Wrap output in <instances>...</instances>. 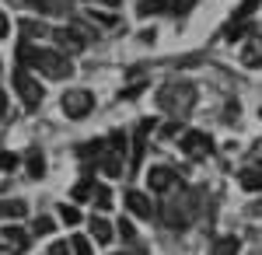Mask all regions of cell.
Instances as JSON below:
<instances>
[{
    "mask_svg": "<svg viewBox=\"0 0 262 255\" xmlns=\"http://www.w3.org/2000/svg\"><path fill=\"white\" fill-rule=\"evenodd\" d=\"M182 151L189 157H203L213 151V140H210V133H200V130H189L185 137H182Z\"/></svg>",
    "mask_w": 262,
    "mask_h": 255,
    "instance_id": "5",
    "label": "cell"
},
{
    "mask_svg": "<svg viewBox=\"0 0 262 255\" xmlns=\"http://www.w3.org/2000/svg\"><path fill=\"white\" fill-rule=\"evenodd\" d=\"M126 210H129L133 217H143V220H150V217H154V203L143 196L140 189H129V193H126Z\"/></svg>",
    "mask_w": 262,
    "mask_h": 255,
    "instance_id": "6",
    "label": "cell"
},
{
    "mask_svg": "<svg viewBox=\"0 0 262 255\" xmlns=\"http://www.w3.org/2000/svg\"><path fill=\"white\" fill-rule=\"evenodd\" d=\"M28 214V206H25V199H0V217L4 220H18V217H25Z\"/></svg>",
    "mask_w": 262,
    "mask_h": 255,
    "instance_id": "12",
    "label": "cell"
},
{
    "mask_svg": "<svg viewBox=\"0 0 262 255\" xmlns=\"http://www.w3.org/2000/svg\"><path fill=\"white\" fill-rule=\"evenodd\" d=\"M150 126H154V122L147 119V122H140V126H137V133H133V168L143 161V140H147V133H150Z\"/></svg>",
    "mask_w": 262,
    "mask_h": 255,
    "instance_id": "11",
    "label": "cell"
},
{
    "mask_svg": "<svg viewBox=\"0 0 262 255\" xmlns=\"http://www.w3.org/2000/svg\"><path fill=\"white\" fill-rule=\"evenodd\" d=\"M14 168H18V154L0 151V172H14Z\"/></svg>",
    "mask_w": 262,
    "mask_h": 255,
    "instance_id": "22",
    "label": "cell"
},
{
    "mask_svg": "<svg viewBox=\"0 0 262 255\" xmlns=\"http://www.w3.org/2000/svg\"><path fill=\"white\" fill-rule=\"evenodd\" d=\"M238 182H242V189H248V193H262V161L259 164H248L242 175H238Z\"/></svg>",
    "mask_w": 262,
    "mask_h": 255,
    "instance_id": "9",
    "label": "cell"
},
{
    "mask_svg": "<svg viewBox=\"0 0 262 255\" xmlns=\"http://www.w3.org/2000/svg\"><path fill=\"white\" fill-rule=\"evenodd\" d=\"M49 255H70V245L67 241H56V245H49Z\"/></svg>",
    "mask_w": 262,
    "mask_h": 255,
    "instance_id": "28",
    "label": "cell"
},
{
    "mask_svg": "<svg viewBox=\"0 0 262 255\" xmlns=\"http://www.w3.org/2000/svg\"><path fill=\"white\" fill-rule=\"evenodd\" d=\"M91 189H95V185H91V178L77 182V185H74V199H88V196H91Z\"/></svg>",
    "mask_w": 262,
    "mask_h": 255,
    "instance_id": "24",
    "label": "cell"
},
{
    "mask_svg": "<svg viewBox=\"0 0 262 255\" xmlns=\"http://www.w3.org/2000/svg\"><path fill=\"white\" fill-rule=\"evenodd\" d=\"M242 63H245V67H252V70H259V67H262V39H259V35L248 39L242 46Z\"/></svg>",
    "mask_w": 262,
    "mask_h": 255,
    "instance_id": "8",
    "label": "cell"
},
{
    "mask_svg": "<svg viewBox=\"0 0 262 255\" xmlns=\"http://www.w3.org/2000/svg\"><path fill=\"white\" fill-rule=\"evenodd\" d=\"M14 91L21 95L25 109H35V105L42 101V84L32 77V74H28L25 67H18V70H14Z\"/></svg>",
    "mask_w": 262,
    "mask_h": 255,
    "instance_id": "3",
    "label": "cell"
},
{
    "mask_svg": "<svg viewBox=\"0 0 262 255\" xmlns=\"http://www.w3.org/2000/svg\"><path fill=\"white\" fill-rule=\"evenodd\" d=\"M91 235L98 238V245H108L112 241V227H108L105 217H91Z\"/></svg>",
    "mask_w": 262,
    "mask_h": 255,
    "instance_id": "14",
    "label": "cell"
},
{
    "mask_svg": "<svg viewBox=\"0 0 262 255\" xmlns=\"http://www.w3.org/2000/svg\"><path fill=\"white\" fill-rule=\"evenodd\" d=\"M101 4H108V7H119L122 0H101Z\"/></svg>",
    "mask_w": 262,
    "mask_h": 255,
    "instance_id": "32",
    "label": "cell"
},
{
    "mask_svg": "<svg viewBox=\"0 0 262 255\" xmlns=\"http://www.w3.org/2000/svg\"><path fill=\"white\" fill-rule=\"evenodd\" d=\"M192 4H196V0H175V4H171V11H175V14H185Z\"/></svg>",
    "mask_w": 262,
    "mask_h": 255,
    "instance_id": "29",
    "label": "cell"
},
{
    "mask_svg": "<svg viewBox=\"0 0 262 255\" xmlns=\"http://www.w3.org/2000/svg\"><path fill=\"white\" fill-rule=\"evenodd\" d=\"M53 39H56V46H60V49H67V53H81L84 46H88V35H84L77 25L56 28V32H53Z\"/></svg>",
    "mask_w": 262,
    "mask_h": 255,
    "instance_id": "4",
    "label": "cell"
},
{
    "mask_svg": "<svg viewBox=\"0 0 262 255\" xmlns=\"http://www.w3.org/2000/svg\"><path fill=\"white\" fill-rule=\"evenodd\" d=\"M91 196H95V206H98V210H108V206H112V193H108V185H95Z\"/></svg>",
    "mask_w": 262,
    "mask_h": 255,
    "instance_id": "18",
    "label": "cell"
},
{
    "mask_svg": "<svg viewBox=\"0 0 262 255\" xmlns=\"http://www.w3.org/2000/svg\"><path fill=\"white\" fill-rule=\"evenodd\" d=\"M28 175L32 178L46 175V157H42V151H32V154H28Z\"/></svg>",
    "mask_w": 262,
    "mask_h": 255,
    "instance_id": "17",
    "label": "cell"
},
{
    "mask_svg": "<svg viewBox=\"0 0 262 255\" xmlns=\"http://www.w3.org/2000/svg\"><path fill=\"white\" fill-rule=\"evenodd\" d=\"M60 217H63V224H70V227H74V224H81V210H77V206H70V203L60 206Z\"/></svg>",
    "mask_w": 262,
    "mask_h": 255,
    "instance_id": "21",
    "label": "cell"
},
{
    "mask_svg": "<svg viewBox=\"0 0 262 255\" xmlns=\"http://www.w3.org/2000/svg\"><path fill=\"white\" fill-rule=\"evenodd\" d=\"M161 11H171V4H168V0H140V4H137V14H140V18L161 14Z\"/></svg>",
    "mask_w": 262,
    "mask_h": 255,
    "instance_id": "13",
    "label": "cell"
},
{
    "mask_svg": "<svg viewBox=\"0 0 262 255\" xmlns=\"http://www.w3.org/2000/svg\"><path fill=\"white\" fill-rule=\"evenodd\" d=\"M7 116V95H4V88H0V119Z\"/></svg>",
    "mask_w": 262,
    "mask_h": 255,
    "instance_id": "31",
    "label": "cell"
},
{
    "mask_svg": "<svg viewBox=\"0 0 262 255\" xmlns=\"http://www.w3.org/2000/svg\"><path fill=\"white\" fill-rule=\"evenodd\" d=\"M91 109H95V95L84 91V88L63 95V116L67 119H84V116H91Z\"/></svg>",
    "mask_w": 262,
    "mask_h": 255,
    "instance_id": "2",
    "label": "cell"
},
{
    "mask_svg": "<svg viewBox=\"0 0 262 255\" xmlns=\"http://www.w3.org/2000/svg\"><path fill=\"white\" fill-rule=\"evenodd\" d=\"M11 35V25H7V14L0 11V39H7Z\"/></svg>",
    "mask_w": 262,
    "mask_h": 255,
    "instance_id": "30",
    "label": "cell"
},
{
    "mask_svg": "<svg viewBox=\"0 0 262 255\" xmlns=\"http://www.w3.org/2000/svg\"><path fill=\"white\" fill-rule=\"evenodd\" d=\"M238 238H231V235H224V238H217V245L210 248V255H238Z\"/></svg>",
    "mask_w": 262,
    "mask_h": 255,
    "instance_id": "15",
    "label": "cell"
},
{
    "mask_svg": "<svg viewBox=\"0 0 262 255\" xmlns=\"http://www.w3.org/2000/svg\"><path fill=\"white\" fill-rule=\"evenodd\" d=\"M116 255H126V252H116Z\"/></svg>",
    "mask_w": 262,
    "mask_h": 255,
    "instance_id": "33",
    "label": "cell"
},
{
    "mask_svg": "<svg viewBox=\"0 0 262 255\" xmlns=\"http://www.w3.org/2000/svg\"><path fill=\"white\" fill-rule=\"evenodd\" d=\"M18 59H21V67L39 70L42 77H49V80L74 77V63H70L67 53H60V49H39V46H32L28 39L18 46Z\"/></svg>",
    "mask_w": 262,
    "mask_h": 255,
    "instance_id": "1",
    "label": "cell"
},
{
    "mask_svg": "<svg viewBox=\"0 0 262 255\" xmlns=\"http://www.w3.org/2000/svg\"><path fill=\"white\" fill-rule=\"evenodd\" d=\"M262 0H242V7H238V11H234V25H248V18H252V14H255V7H259Z\"/></svg>",
    "mask_w": 262,
    "mask_h": 255,
    "instance_id": "16",
    "label": "cell"
},
{
    "mask_svg": "<svg viewBox=\"0 0 262 255\" xmlns=\"http://www.w3.org/2000/svg\"><path fill=\"white\" fill-rule=\"evenodd\" d=\"M147 185H150L154 193H168V189L175 185V172H171V168H150V172H147Z\"/></svg>",
    "mask_w": 262,
    "mask_h": 255,
    "instance_id": "7",
    "label": "cell"
},
{
    "mask_svg": "<svg viewBox=\"0 0 262 255\" xmlns=\"http://www.w3.org/2000/svg\"><path fill=\"white\" fill-rule=\"evenodd\" d=\"M119 235L126 238V241H133V235H137V231H133V224H129L126 217H122V220H119Z\"/></svg>",
    "mask_w": 262,
    "mask_h": 255,
    "instance_id": "27",
    "label": "cell"
},
{
    "mask_svg": "<svg viewBox=\"0 0 262 255\" xmlns=\"http://www.w3.org/2000/svg\"><path fill=\"white\" fill-rule=\"evenodd\" d=\"M25 35H46V25L42 21H25Z\"/></svg>",
    "mask_w": 262,
    "mask_h": 255,
    "instance_id": "26",
    "label": "cell"
},
{
    "mask_svg": "<svg viewBox=\"0 0 262 255\" xmlns=\"http://www.w3.org/2000/svg\"><path fill=\"white\" fill-rule=\"evenodd\" d=\"M88 18L98 21V25H105V28H112V25H116V14H105V11H88Z\"/></svg>",
    "mask_w": 262,
    "mask_h": 255,
    "instance_id": "23",
    "label": "cell"
},
{
    "mask_svg": "<svg viewBox=\"0 0 262 255\" xmlns=\"http://www.w3.org/2000/svg\"><path fill=\"white\" fill-rule=\"evenodd\" d=\"M70 248H74V255H95L91 241H88L84 235H74V238H70Z\"/></svg>",
    "mask_w": 262,
    "mask_h": 255,
    "instance_id": "20",
    "label": "cell"
},
{
    "mask_svg": "<svg viewBox=\"0 0 262 255\" xmlns=\"http://www.w3.org/2000/svg\"><path fill=\"white\" fill-rule=\"evenodd\" d=\"M32 227H35V235H53V220H49V217H35Z\"/></svg>",
    "mask_w": 262,
    "mask_h": 255,
    "instance_id": "25",
    "label": "cell"
},
{
    "mask_svg": "<svg viewBox=\"0 0 262 255\" xmlns=\"http://www.w3.org/2000/svg\"><path fill=\"white\" fill-rule=\"evenodd\" d=\"M25 4H32L35 11H46V14H60V11H63L60 0H25Z\"/></svg>",
    "mask_w": 262,
    "mask_h": 255,
    "instance_id": "19",
    "label": "cell"
},
{
    "mask_svg": "<svg viewBox=\"0 0 262 255\" xmlns=\"http://www.w3.org/2000/svg\"><path fill=\"white\" fill-rule=\"evenodd\" d=\"M0 235H4V241H7V245H11L14 252H25V248H28V235H25L21 227H14V224H7V227H4Z\"/></svg>",
    "mask_w": 262,
    "mask_h": 255,
    "instance_id": "10",
    "label": "cell"
}]
</instances>
